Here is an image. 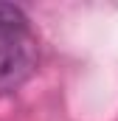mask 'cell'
Masks as SVG:
<instances>
[{
  "label": "cell",
  "mask_w": 118,
  "mask_h": 121,
  "mask_svg": "<svg viewBox=\"0 0 118 121\" xmlns=\"http://www.w3.org/2000/svg\"><path fill=\"white\" fill-rule=\"evenodd\" d=\"M39 65V42L31 28L11 31L0 37V96L20 90Z\"/></svg>",
  "instance_id": "6da1fadb"
},
{
  "label": "cell",
  "mask_w": 118,
  "mask_h": 121,
  "mask_svg": "<svg viewBox=\"0 0 118 121\" xmlns=\"http://www.w3.org/2000/svg\"><path fill=\"white\" fill-rule=\"evenodd\" d=\"M28 28V17L20 6L14 3H3L0 0V37L3 34H11V31H23Z\"/></svg>",
  "instance_id": "7a4b0ae2"
}]
</instances>
